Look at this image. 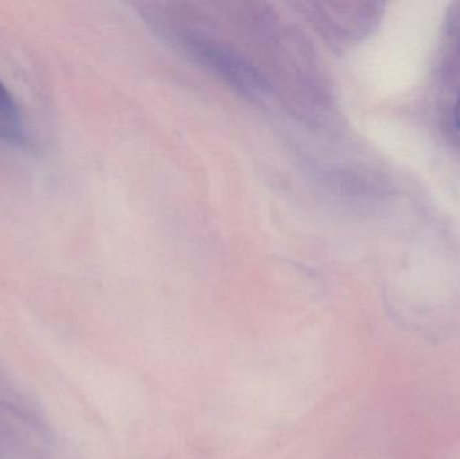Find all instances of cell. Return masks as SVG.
<instances>
[{"label":"cell","mask_w":460,"mask_h":459,"mask_svg":"<svg viewBox=\"0 0 460 459\" xmlns=\"http://www.w3.org/2000/svg\"><path fill=\"white\" fill-rule=\"evenodd\" d=\"M143 19L153 31L189 62L223 81L252 102H267L273 93L270 78L245 54L226 40L185 23L167 4H146Z\"/></svg>","instance_id":"6da1fadb"},{"label":"cell","mask_w":460,"mask_h":459,"mask_svg":"<svg viewBox=\"0 0 460 459\" xmlns=\"http://www.w3.org/2000/svg\"><path fill=\"white\" fill-rule=\"evenodd\" d=\"M0 459H56L45 415L0 409Z\"/></svg>","instance_id":"7a4b0ae2"},{"label":"cell","mask_w":460,"mask_h":459,"mask_svg":"<svg viewBox=\"0 0 460 459\" xmlns=\"http://www.w3.org/2000/svg\"><path fill=\"white\" fill-rule=\"evenodd\" d=\"M305 15L313 21L314 26L329 40H359L375 27L380 18V4H351L343 3H305Z\"/></svg>","instance_id":"3957f363"},{"label":"cell","mask_w":460,"mask_h":459,"mask_svg":"<svg viewBox=\"0 0 460 459\" xmlns=\"http://www.w3.org/2000/svg\"><path fill=\"white\" fill-rule=\"evenodd\" d=\"M29 142L23 110L10 86L0 77V143L23 147Z\"/></svg>","instance_id":"277c9868"},{"label":"cell","mask_w":460,"mask_h":459,"mask_svg":"<svg viewBox=\"0 0 460 459\" xmlns=\"http://www.w3.org/2000/svg\"><path fill=\"white\" fill-rule=\"evenodd\" d=\"M0 409L13 410L24 414H42L34 399L2 363H0Z\"/></svg>","instance_id":"5b68a950"}]
</instances>
